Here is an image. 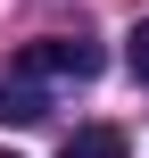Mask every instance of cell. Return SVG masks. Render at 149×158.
Returning <instances> with one entry per match:
<instances>
[{"label": "cell", "instance_id": "obj_5", "mask_svg": "<svg viewBox=\"0 0 149 158\" xmlns=\"http://www.w3.org/2000/svg\"><path fill=\"white\" fill-rule=\"evenodd\" d=\"M0 158H17V150H0Z\"/></svg>", "mask_w": 149, "mask_h": 158}, {"label": "cell", "instance_id": "obj_2", "mask_svg": "<svg viewBox=\"0 0 149 158\" xmlns=\"http://www.w3.org/2000/svg\"><path fill=\"white\" fill-rule=\"evenodd\" d=\"M41 117H50V100H41L33 83H8V75H0V125H41Z\"/></svg>", "mask_w": 149, "mask_h": 158}, {"label": "cell", "instance_id": "obj_1", "mask_svg": "<svg viewBox=\"0 0 149 158\" xmlns=\"http://www.w3.org/2000/svg\"><path fill=\"white\" fill-rule=\"evenodd\" d=\"M17 67H25V75H50V83H91V75H100V42H83V33H50V42H25Z\"/></svg>", "mask_w": 149, "mask_h": 158}, {"label": "cell", "instance_id": "obj_3", "mask_svg": "<svg viewBox=\"0 0 149 158\" xmlns=\"http://www.w3.org/2000/svg\"><path fill=\"white\" fill-rule=\"evenodd\" d=\"M58 158H124V133L116 125H83V133H66Z\"/></svg>", "mask_w": 149, "mask_h": 158}, {"label": "cell", "instance_id": "obj_4", "mask_svg": "<svg viewBox=\"0 0 149 158\" xmlns=\"http://www.w3.org/2000/svg\"><path fill=\"white\" fill-rule=\"evenodd\" d=\"M124 58H133V75L149 83V25H133V42H124Z\"/></svg>", "mask_w": 149, "mask_h": 158}]
</instances>
